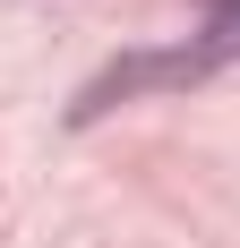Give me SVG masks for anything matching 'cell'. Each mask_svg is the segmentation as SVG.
I'll return each instance as SVG.
<instances>
[]
</instances>
